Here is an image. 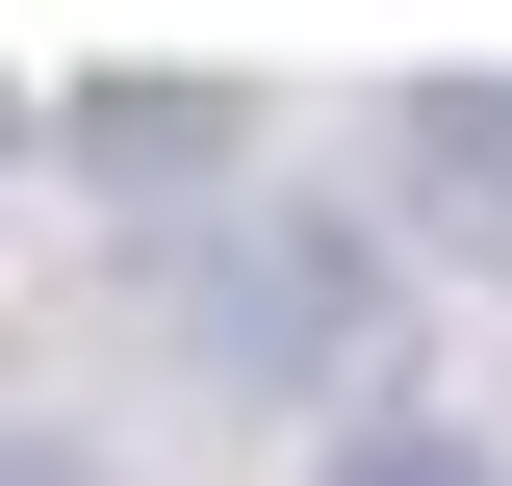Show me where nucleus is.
<instances>
[{"label":"nucleus","mask_w":512,"mask_h":486,"mask_svg":"<svg viewBox=\"0 0 512 486\" xmlns=\"http://www.w3.org/2000/svg\"><path fill=\"white\" fill-rule=\"evenodd\" d=\"M410 205H436L461 256H512V77H436V103H410Z\"/></svg>","instance_id":"1"},{"label":"nucleus","mask_w":512,"mask_h":486,"mask_svg":"<svg viewBox=\"0 0 512 486\" xmlns=\"http://www.w3.org/2000/svg\"><path fill=\"white\" fill-rule=\"evenodd\" d=\"M333 486H487V461H461V435H359Z\"/></svg>","instance_id":"2"}]
</instances>
